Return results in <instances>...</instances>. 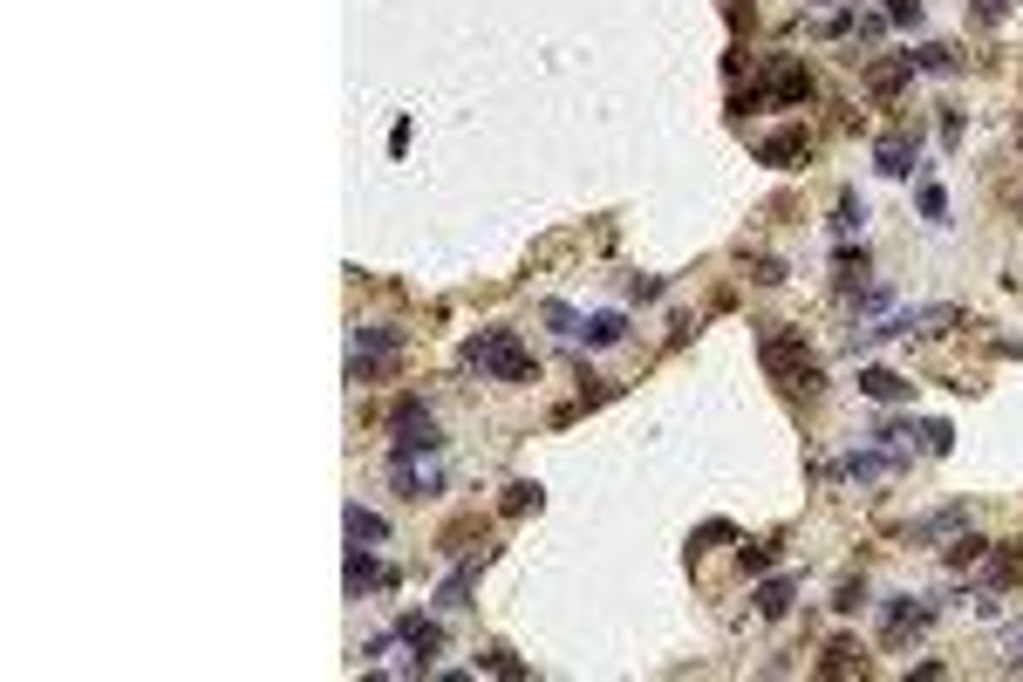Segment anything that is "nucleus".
Instances as JSON below:
<instances>
[{
  "instance_id": "obj_1",
  "label": "nucleus",
  "mask_w": 1023,
  "mask_h": 682,
  "mask_svg": "<svg viewBox=\"0 0 1023 682\" xmlns=\"http://www.w3.org/2000/svg\"><path fill=\"white\" fill-rule=\"evenodd\" d=\"M464 369H478V376H492V382H539V362L526 355L519 328H478V335L464 341Z\"/></svg>"
},
{
  "instance_id": "obj_2",
  "label": "nucleus",
  "mask_w": 1023,
  "mask_h": 682,
  "mask_svg": "<svg viewBox=\"0 0 1023 682\" xmlns=\"http://www.w3.org/2000/svg\"><path fill=\"white\" fill-rule=\"evenodd\" d=\"M758 348H764V369L785 382V389H798V396H819L826 389V369L805 355V341L785 321H758Z\"/></svg>"
},
{
  "instance_id": "obj_3",
  "label": "nucleus",
  "mask_w": 1023,
  "mask_h": 682,
  "mask_svg": "<svg viewBox=\"0 0 1023 682\" xmlns=\"http://www.w3.org/2000/svg\"><path fill=\"white\" fill-rule=\"evenodd\" d=\"M403 355V328H355V348H348V382H382Z\"/></svg>"
},
{
  "instance_id": "obj_4",
  "label": "nucleus",
  "mask_w": 1023,
  "mask_h": 682,
  "mask_svg": "<svg viewBox=\"0 0 1023 682\" xmlns=\"http://www.w3.org/2000/svg\"><path fill=\"white\" fill-rule=\"evenodd\" d=\"M444 437H437V417L423 410L417 396L396 403V423H389V457H437Z\"/></svg>"
},
{
  "instance_id": "obj_5",
  "label": "nucleus",
  "mask_w": 1023,
  "mask_h": 682,
  "mask_svg": "<svg viewBox=\"0 0 1023 682\" xmlns=\"http://www.w3.org/2000/svg\"><path fill=\"white\" fill-rule=\"evenodd\" d=\"M764 103H812V69L805 62H792V55H778L771 69H764Z\"/></svg>"
},
{
  "instance_id": "obj_6",
  "label": "nucleus",
  "mask_w": 1023,
  "mask_h": 682,
  "mask_svg": "<svg viewBox=\"0 0 1023 682\" xmlns=\"http://www.w3.org/2000/svg\"><path fill=\"white\" fill-rule=\"evenodd\" d=\"M341 587H348V601H362L369 587H396V567L369 560V546H348V573H341Z\"/></svg>"
},
{
  "instance_id": "obj_7",
  "label": "nucleus",
  "mask_w": 1023,
  "mask_h": 682,
  "mask_svg": "<svg viewBox=\"0 0 1023 682\" xmlns=\"http://www.w3.org/2000/svg\"><path fill=\"white\" fill-rule=\"evenodd\" d=\"M805 151H812V137H805V123H792V130H771V137L758 144V164H778V171H792Z\"/></svg>"
},
{
  "instance_id": "obj_8",
  "label": "nucleus",
  "mask_w": 1023,
  "mask_h": 682,
  "mask_svg": "<svg viewBox=\"0 0 1023 682\" xmlns=\"http://www.w3.org/2000/svg\"><path fill=\"white\" fill-rule=\"evenodd\" d=\"M389 478H396V498H430L444 485L437 464H417V457H389Z\"/></svg>"
},
{
  "instance_id": "obj_9",
  "label": "nucleus",
  "mask_w": 1023,
  "mask_h": 682,
  "mask_svg": "<svg viewBox=\"0 0 1023 682\" xmlns=\"http://www.w3.org/2000/svg\"><path fill=\"white\" fill-rule=\"evenodd\" d=\"M396 642H410V655L430 669V655H444V628L423 621V614H403V621H396Z\"/></svg>"
},
{
  "instance_id": "obj_10",
  "label": "nucleus",
  "mask_w": 1023,
  "mask_h": 682,
  "mask_svg": "<svg viewBox=\"0 0 1023 682\" xmlns=\"http://www.w3.org/2000/svg\"><path fill=\"white\" fill-rule=\"evenodd\" d=\"M928 621H935V601H914V594L887 601V642H908L914 628H928Z\"/></svg>"
},
{
  "instance_id": "obj_11",
  "label": "nucleus",
  "mask_w": 1023,
  "mask_h": 682,
  "mask_svg": "<svg viewBox=\"0 0 1023 682\" xmlns=\"http://www.w3.org/2000/svg\"><path fill=\"white\" fill-rule=\"evenodd\" d=\"M873 164H880L887 178H908V171H914V130H894V137H880Z\"/></svg>"
},
{
  "instance_id": "obj_12",
  "label": "nucleus",
  "mask_w": 1023,
  "mask_h": 682,
  "mask_svg": "<svg viewBox=\"0 0 1023 682\" xmlns=\"http://www.w3.org/2000/svg\"><path fill=\"white\" fill-rule=\"evenodd\" d=\"M341 526H348V546H382V539H389V526H382L369 505H348V512H341Z\"/></svg>"
},
{
  "instance_id": "obj_13",
  "label": "nucleus",
  "mask_w": 1023,
  "mask_h": 682,
  "mask_svg": "<svg viewBox=\"0 0 1023 682\" xmlns=\"http://www.w3.org/2000/svg\"><path fill=\"white\" fill-rule=\"evenodd\" d=\"M792 594H798V587L778 573V580H758V594H751V601H758L764 621H785V614H792Z\"/></svg>"
},
{
  "instance_id": "obj_14",
  "label": "nucleus",
  "mask_w": 1023,
  "mask_h": 682,
  "mask_svg": "<svg viewBox=\"0 0 1023 682\" xmlns=\"http://www.w3.org/2000/svg\"><path fill=\"white\" fill-rule=\"evenodd\" d=\"M914 382L908 376H894V369H860V396H873V403H901Z\"/></svg>"
},
{
  "instance_id": "obj_15",
  "label": "nucleus",
  "mask_w": 1023,
  "mask_h": 682,
  "mask_svg": "<svg viewBox=\"0 0 1023 682\" xmlns=\"http://www.w3.org/2000/svg\"><path fill=\"white\" fill-rule=\"evenodd\" d=\"M962 526H969V512H962V505H948V512H935V519L908 526V546H928V539H942V532H962Z\"/></svg>"
},
{
  "instance_id": "obj_16",
  "label": "nucleus",
  "mask_w": 1023,
  "mask_h": 682,
  "mask_svg": "<svg viewBox=\"0 0 1023 682\" xmlns=\"http://www.w3.org/2000/svg\"><path fill=\"white\" fill-rule=\"evenodd\" d=\"M908 76H914V62H908V55H894V62H873V69H867V89H873V96H894Z\"/></svg>"
},
{
  "instance_id": "obj_17",
  "label": "nucleus",
  "mask_w": 1023,
  "mask_h": 682,
  "mask_svg": "<svg viewBox=\"0 0 1023 682\" xmlns=\"http://www.w3.org/2000/svg\"><path fill=\"white\" fill-rule=\"evenodd\" d=\"M853 669L867 676V655H860L853 642H833L826 655H819V676H853Z\"/></svg>"
},
{
  "instance_id": "obj_18",
  "label": "nucleus",
  "mask_w": 1023,
  "mask_h": 682,
  "mask_svg": "<svg viewBox=\"0 0 1023 682\" xmlns=\"http://www.w3.org/2000/svg\"><path fill=\"white\" fill-rule=\"evenodd\" d=\"M887 464H894V457H880V451H853L846 464H839V478H860V485H873V478H887Z\"/></svg>"
},
{
  "instance_id": "obj_19",
  "label": "nucleus",
  "mask_w": 1023,
  "mask_h": 682,
  "mask_svg": "<svg viewBox=\"0 0 1023 682\" xmlns=\"http://www.w3.org/2000/svg\"><path fill=\"white\" fill-rule=\"evenodd\" d=\"M989 580H996V587H1017V580H1023V553H1017V546H989Z\"/></svg>"
},
{
  "instance_id": "obj_20",
  "label": "nucleus",
  "mask_w": 1023,
  "mask_h": 682,
  "mask_svg": "<svg viewBox=\"0 0 1023 682\" xmlns=\"http://www.w3.org/2000/svg\"><path fill=\"white\" fill-rule=\"evenodd\" d=\"M539 505H546V492H539L532 478H519V485H505V505H498V512L519 519V512H539Z\"/></svg>"
},
{
  "instance_id": "obj_21",
  "label": "nucleus",
  "mask_w": 1023,
  "mask_h": 682,
  "mask_svg": "<svg viewBox=\"0 0 1023 682\" xmlns=\"http://www.w3.org/2000/svg\"><path fill=\"white\" fill-rule=\"evenodd\" d=\"M908 62H914V69H928V76H955V48H942V41H921Z\"/></svg>"
},
{
  "instance_id": "obj_22",
  "label": "nucleus",
  "mask_w": 1023,
  "mask_h": 682,
  "mask_svg": "<svg viewBox=\"0 0 1023 682\" xmlns=\"http://www.w3.org/2000/svg\"><path fill=\"white\" fill-rule=\"evenodd\" d=\"M580 335H587V348H614V341L628 335V321H621V314H594Z\"/></svg>"
},
{
  "instance_id": "obj_23",
  "label": "nucleus",
  "mask_w": 1023,
  "mask_h": 682,
  "mask_svg": "<svg viewBox=\"0 0 1023 682\" xmlns=\"http://www.w3.org/2000/svg\"><path fill=\"white\" fill-rule=\"evenodd\" d=\"M976 560H989V539H976V532H962V539L948 546V567H976Z\"/></svg>"
},
{
  "instance_id": "obj_24",
  "label": "nucleus",
  "mask_w": 1023,
  "mask_h": 682,
  "mask_svg": "<svg viewBox=\"0 0 1023 682\" xmlns=\"http://www.w3.org/2000/svg\"><path fill=\"white\" fill-rule=\"evenodd\" d=\"M539 314H546V328H553V335H580V328H587V321H580V314H573L567 301H546Z\"/></svg>"
},
{
  "instance_id": "obj_25",
  "label": "nucleus",
  "mask_w": 1023,
  "mask_h": 682,
  "mask_svg": "<svg viewBox=\"0 0 1023 682\" xmlns=\"http://www.w3.org/2000/svg\"><path fill=\"white\" fill-rule=\"evenodd\" d=\"M471 580H478V567H457L451 580H444V594H437V607H464V594H471Z\"/></svg>"
},
{
  "instance_id": "obj_26",
  "label": "nucleus",
  "mask_w": 1023,
  "mask_h": 682,
  "mask_svg": "<svg viewBox=\"0 0 1023 682\" xmlns=\"http://www.w3.org/2000/svg\"><path fill=\"white\" fill-rule=\"evenodd\" d=\"M723 539H737V526H723V519H710V526L689 539V553H710V546H723Z\"/></svg>"
},
{
  "instance_id": "obj_27",
  "label": "nucleus",
  "mask_w": 1023,
  "mask_h": 682,
  "mask_svg": "<svg viewBox=\"0 0 1023 682\" xmlns=\"http://www.w3.org/2000/svg\"><path fill=\"white\" fill-rule=\"evenodd\" d=\"M948 444H955V430H948V423H921V451H928V457H942Z\"/></svg>"
},
{
  "instance_id": "obj_28",
  "label": "nucleus",
  "mask_w": 1023,
  "mask_h": 682,
  "mask_svg": "<svg viewBox=\"0 0 1023 682\" xmlns=\"http://www.w3.org/2000/svg\"><path fill=\"white\" fill-rule=\"evenodd\" d=\"M737 560H744V573H764L771 560H778V546H771V539H758V546H744Z\"/></svg>"
},
{
  "instance_id": "obj_29",
  "label": "nucleus",
  "mask_w": 1023,
  "mask_h": 682,
  "mask_svg": "<svg viewBox=\"0 0 1023 682\" xmlns=\"http://www.w3.org/2000/svg\"><path fill=\"white\" fill-rule=\"evenodd\" d=\"M478 669H492V676H526V669H519L505 648H485V655H478Z\"/></svg>"
},
{
  "instance_id": "obj_30",
  "label": "nucleus",
  "mask_w": 1023,
  "mask_h": 682,
  "mask_svg": "<svg viewBox=\"0 0 1023 682\" xmlns=\"http://www.w3.org/2000/svg\"><path fill=\"white\" fill-rule=\"evenodd\" d=\"M867 246H860V253H853V246H846V253H839V280H846V287H853V280H860V273H867Z\"/></svg>"
},
{
  "instance_id": "obj_31",
  "label": "nucleus",
  "mask_w": 1023,
  "mask_h": 682,
  "mask_svg": "<svg viewBox=\"0 0 1023 682\" xmlns=\"http://www.w3.org/2000/svg\"><path fill=\"white\" fill-rule=\"evenodd\" d=\"M751 280H758V287H778V280H785V260H751Z\"/></svg>"
},
{
  "instance_id": "obj_32",
  "label": "nucleus",
  "mask_w": 1023,
  "mask_h": 682,
  "mask_svg": "<svg viewBox=\"0 0 1023 682\" xmlns=\"http://www.w3.org/2000/svg\"><path fill=\"white\" fill-rule=\"evenodd\" d=\"M887 21H901V28H914V21H921V0H887Z\"/></svg>"
},
{
  "instance_id": "obj_33",
  "label": "nucleus",
  "mask_w": 1023,
  "mask_h": 682,
  "mask_svg": "<svg viewBox=\"0 0 1023 682\" xmlns=\"http://www.w3.org/2000/svg\"><path fill=\"white\" fill-rule=\"evenodd\" d=\"M860 601H867V587H860V580H846V587H839V614H860Z\"/></svg>"
},
{
  "instance_id": "obj_34",
  "label": "nucleus",
  "mask_w": 1023,
  "mask_h": 682,
  "mask_svg": "<svg viewBox=\"0 0 1023 682\" xmlns=\"http://www.w3.org/2000/svg\"><path fill=\"white\" fill-rule=\"evenodd\" d=\"M921 212H928V219H942V212H948V198H942V185H921Z\"/></svg>"
},
{
  "instance_id": "obj_35",
  "label": "nucleus",
  "mask_w": 1023,
  "mask_h": 682,
  "mask_svg": "<svg viewBox=\"0 0 1023 682\" xmlns=\"http://www.w3.org/2000/svg\"><path fill=\"white\" fill-rule=\"evenodd\" d=\"M853 226H860V198L846 191V198H839V232H853Z\"/></svg>"
},
{
  "instance_id": "obj_36",
  "label": "nucleus",
  "mask_w": 1023,
  "mask_h": 682,
  "mask_svg": "<svg viewBox=\"0 0 1023 682\" xmlns=\"http://www.w3.org/2000/svg\"><path fill=\"white\" fill-rule=\"evenodd\" d=\"M1010 14V0H976V21H1003Z\"/></svg>"
},
{
  "instance_id": "obj_37",
  "label": "nucleus",
  "mask_w": 1023,
  "mask_h": 682,
  "mask_svg": "<svg viewBox=\"0 0 1023 682\" xmlns=\"http://www.w3.org/2000/svg\"><path fill=\"white\" fill-rule=\"evenodd\" d=\"M1017 662H1023V642H1017Z\"/></svg>"
}]
</instances>
